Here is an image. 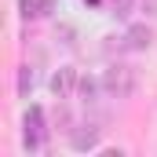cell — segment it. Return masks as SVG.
Returning <instances> with one entry per match:
<instances>
[{"mask_svg": "<svg viewBox=\"0 0 157 157\" xmlns=\"http://www.w3.org/2000/svg\"><path fill=\"white\" fill-rule=\"evenodd\" d=\"M102 84H106V91H110V95L128 99V95H132V88H135V77H132V70H128V66H110V70H106V77H102Z\"/></svg>", "mask_w": 157, "mask_h": 157, "instance_id": "obj_1", "label": "cell"}, {"mask_svg": "<svg viewBox=\"0 0 157 157\" xmlns=\"http://www.w3.org/2000/svg\"><path fill=\"white\" fill-rule=\"evenodd\" d=\"M22 139H26V146L29 150H37L40 146V139H44V113H40V106H29L26 110V121H22Z\"/></svg>", "mask_w": 157, "mask_h": 157, "instance_id": "obj_2", "label": "cell"}, {"mask_svg": "<svg viewBox=\"0 0 157 157\" xmlns=\"http://www.w3.org/2000/svg\"><path fill=\"white\" fill-rule=\"evenodd\" d=\"M150 40H154V29H150L146 22H139V26H132V29L124 33V44H128L132 51H146Z\"/></svg>", "mask_w": 157, "mask_h": 157, "instance_id": "obj_3", "label": "cell"}, {"mask_svg": "<svg viewBox=\"0 0 157 157\" xmlns=\"http://www.w3.org/2000/svg\"><path fill=\"white\" fill-rule=\"evenodd\" d=\"M73 70L70 66H62V70H55V77H51V91H55V99H66L70 91H73Z\"/></svg>", "mask_w": 157, "mask_h": 157, "instance_id": "obj_4", "label": "cell"}, {"mask_svg": "<svg viewBox=\"0 0 157 157\" xmlns=\"http://www.w3.org/2000/svg\"><path fill=\"white\" fill-rule=\"evenodd\" d=\"M70 143H73V150H95L99 146V128H77L70 135Z\"/></svg>", "mask_w": 157, "mask_h": 157, "instance_id": "obj_5", "label": "cell"}, {"mask_svg": "<svg viewBox=\"0 0 157 157\" xmlns=\"http://www.w3.org/2000/svg\"><path fill=\"white\" fill-rule=\"evenodd\" d=\"M29 91H33V70L22 66L18 70V95H29Z\"/></svg>", "mask_w": 157, "mask_h": 157, "instance_id": "obj_6", "label": "cell"}, {"mask_svg": "<svg viewBox=\"0 0 157 157\" xmlns=\"http://www.w3.org/2000/svg\"><path fill=\"white\" fill-rule=\"evenodd\" d=\"M37 15H44V4H37V0H22V18H37Z\"/></svg>", "mask_w": 157, "mask_h": 157, "instance_id": "obj_7", "label": "cell"}, {"mask_svg": "<svg viewBox=\"0 0 157 157\" xmlns=\"http://www.w3.org/2000/svg\"><path fill=\"white\" fill-rule=\"evenodd\" d=\"M110 7H113V15H117V18H128V11H132V0H110Z\"/></svg>", "mask_w": 157, "mask_h": 157, "instance_id": "obj_8", "label": "cell"}, {"mask_svg": "<svg viewBox=\"0 0 157 157\" xmlns=\"http://www.w3.org/2000/svg\"><path fill=\"white\" fill-rule=\"evenodd\" d=\"M77 91L84 95V99H91V95H95V80H91V77H80L77 80Z\"/></svg>", "mask_w": 157, "mask_h": 157, "instance_id": "obj_9", "label": "cell"}, {"mask_svg": "<svg viewBox=\"0 0 157 157\" xmlns=\"http://www.w3.org/2000/svg\"><path fill=\"white\" fill-rule=\"evenodd\" d=\"M146 15H157V0H146Z\"/></svg>", "mask_w": 157, "mask_h": 157, "instance_id": "obj_10", "label": "cell"}, {"mask_svg": "<svg viewBox=\"0 0 157 157\" xmlns=\"http://www.w3.org/2000/svg\"><path fill=\"white\" fill-rule=\"evenodd\" d=\"M84 4H88V7H99V0H84Z\"/></svg>", "mask_w": 157, "mask_h": 157, "instance_id": "obj_11", "label": "cell"}]
</instances>
